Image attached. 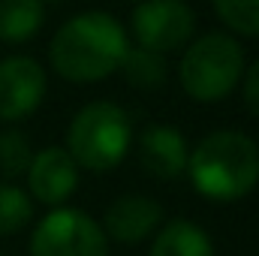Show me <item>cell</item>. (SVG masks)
<instances>
[{"label": "cell", "instance_id": "14", "mask_svg": "<svg viewBox=\"0 0 259 256\" xmlns=\"http://www.w3.org/2000/svg\"><path fill=\"white\" fill-rule=\"evenodd\" d=\"M33 220V199L30 193L0 181V235H15Z\"/></svg>", "mask_w": 259, "mask_h": 256}, {"label": "cell", "instance_id": "6", "mask_svg": "<svg viewBox=\"0 0 259 256\" xmlns=\"http://www.w3.org/2000/svg\"><path fill=\"white\" fill-rule=\"evenodd\" d=\"M196 33V12L184 0H142L133 9V36L157 55L184 49Z\"/></svg>", "mask_w": 259, "mask_h": 256}, {"label": "cell", "instance_id": "7", "mask_svg": "<svg viewBox=\"0 0 259 256\" xmlns=\"http://www.w3.org/2000/svg\"><path fill=\"white\" fill-rule=\"evenodd\" d=\"M46 97V69L33 58H6L0 61V121L30 118Z\"/></svg>", "mask_w": 259, "mask_h": 256}, {"label": "cell", "instance_id": "4", "mask_svg": "<svg viewBox=\"0 0 259 256\" xmlns=\"http://www.w3.org/2000/svg\"><path fill=\"white\" fill-rule=\"evenodd\" d=\"M244 75V49L235 36L211 30L187 42L178 66L184 94L196 103H217L229 97Z\"/></svg>", "mask_w": 259, "mask_h": 256}, {"label": "cell", "instance_id": "11", "mask_svg": "<svg viewBox=\"0 0 259 256\" xmlns=\"http://www.w3.org/2000/svg\"><path fill=\"white\" fill-rule=\"evenodd\" d=\"M148 256H214V241L193 220H169L157 229Z\"/></svg>", "mask_w": 259, "mask_h": 256}, {"label": "cell", "instance_id": "1", "mask_svg": "<svg viewBox=\"0 0 259 256\" xmlns=\"http://www.w3.org/2000/svg\"><path fill=\"white\" fill-rule=\"evenodd\" d=\"M127 49L130 39L124 24L109 12L91 9L61 24L49 42V61L61 78L88 84L118 72Z\"/></svg>", "mask_w": 259, "mask_h": 256}, {"label": "cell", "instance_id": "13", "mask_svg": "<svg viewBox=\"0 0 259 256\" xmlns=\"http://www.w3.org/2000/svg\"><path fill=\"white\" fill-rule=\"evenodd\" d=\"M118 72H124L127 84L136 91H160L169 78V61H166V55H157L151 49L130 46Z\"/></svg>", "mask_w": 259, "mask_h": 256}, {"label": "cell", "instance_id": "3", "mask_svg": "<svg viewBox=\"0 0 259 256\" xmlns=\"http://www.w3.org/2000/svg\"><path fill=\"white\" fill-rule=\"evenodd\" d=\"M133 145V124L118 103H88L66 130V154L78 169L109 172L124 163Z\"/></svg>", "mask_w": 259, "mask_h": 256}, {"label": "cell", "instance_id": "5", "mask_svg": "<svg viewBox=\"0 0 259 256\" xmlns=\"http://www.w3.org/2000/svg\"><path fill=\"white\" fill-rule=\"evenodd\" d=\"M30 256H109V238L91 214L52 208L30 235Z\"/></svg>", "mask_w": 259, "mask_h": 256}, {"label": "cell", "instance_id": "12", "mask_svg": "<svg viewBox=\"0 0 259 256\" xmlns=\"http://www.w3.org/2000/svg\"><path fill=\"white\" fill-rule=\"evenodd\" d=\"M46 3L42 0H0V42L21 46L42 30Z\"/></svg>", "mask_w": 259, "mask_h": 256}, {"label": "cell", "instance_id": "9", "mask_svg": "<svg viewBox=\"0 0 259 256\" xmlns=\"http://www.w3.org/2000/svg\"><path fill=\"white\" fill-rule=\"evenodd\" d=\"M100 226H103L106 238H115L121 244H136V241L154 235L163 226V208L151 196L127 193V196H118L109 205Z\"/></svg>", "mask_w": 259, "mask_h": 256}, {"label": "cell", "instance_id": "10", "mask_svg": "<svg viewBox=\"0 0 259 256\" xmlns=\"http://www.w3.org/2000/svg\"><path fill=\"white\" fill-rule=\"evenodd\" d=\"M139 151V163L148 175L160 178V181H172L181 172H187V157L190 148L181 136V130L169 127V124H151L139 133L136 142Z\"/></svg>", "mask_w": 259, "mask_h": 256}, {"label": "cell", "instance_id": "2", "mask_svg": "<svg viewBox=\"0 0 259 256\" xmlns=\"http://www.w3.org/2000/svg\"><path fill=\"white\" fill-rule=\"evenodd\" d=\"M187 175L211 202L244 199L259 184V145L241 130H214L190 151Z\"/></svg>", "mask_w": 259, "mask_h": 256}, {"label": "cell", "instance_id": "8", "mask_svg": "<svg viewBox=\"0 0 259 256\" xmlns=\"http://www.w3.org/2000/svg\"><path fill=\"white\" fill-rule=\"evenodd\" d=\"M78 187V166L66 154V148L49 145L39 154H33L27 166V190L30 199L49 208H61Z\"/></svg>", "mask_w": 259, "mask_h": 256}, {"label": "cell", "instance_id": "17", "mask_svg": "<svg viewBox=\"0 0 259 256\" xmlns=\"http://www.w3.org/2000/svg\"><path fill=\"white\" fill-rule=\"evenodd\" d=\"M241 94H244L247 109L259 118V61H253L250 66H244V75H241Z\"/></svg>", "mask_w": 259, "mask_h": 256}, {"label": "cell", "instance_id": "15", "mask_svg": "<svg viewBox=\"0 0 259 256\" xmlns=\"http://www.w3.org/2000/svg\"><path fill=\"white\" fill-rule=\"evenodd\" d=\"M229 33L259 36V0H211Z\"/></svg>", "mask_w": 259, "mask_h": 256}, {"label": "cell", "instance_id": "16", "mask_svg": "<svg viewBox=\"0 0 259 256\" xmlns=\"http://www.w3.org/2000/svg\"><path fill=\"white\" fill-rule=\"evenodd\" d=\"M33 160L30 142L21 130H3L0 133V172L6 178L27 175V166Z\"/></svg>", "mask_w": 259, "mask_h": 256}]
</instances>
